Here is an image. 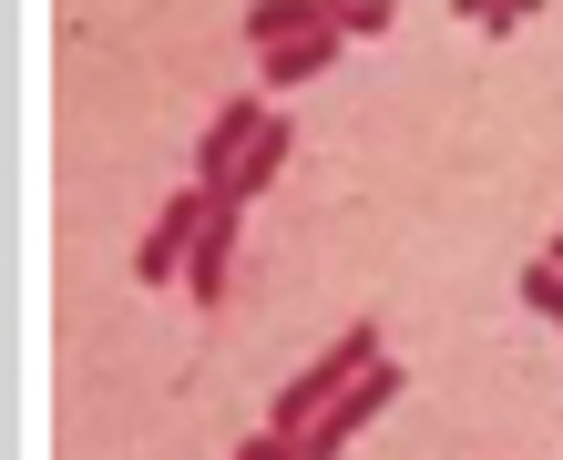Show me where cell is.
Wrapping results in <instances>:
<instances>
[{"instance_id":"5b68a950","label":"cell","mask_w":563,"mask_h":460,"mask_svg":"<svg viewBox=\"0 0 563 460\" xmlns=\"http://www.w3.org/2000/svg\"><path fill=\"white\" fill-rule=\"evenodd\" d=\"M256 123H267V92L216 103V123H206V134H195V154H185V175H195V184H225V175H236V154L256 144Z\"/></svg>"},{"instance_id":"3957f363","label":"cell","mask_w":563,"mask_h":460,"mask_svg":"<svg viewBox=\"0 0 563 460\" xmlns=\"http://www.w3.org/2000/svg\"><path fill=\"white\" fill-rule=\"evenodd\" d=\"M400 389H410V379H400V358H369V369H358V379L339 389V400H328V409L308 419V430H297V450H308V460H349V440L369 430V419H379L389 400H400Z\"/></svg>"},{"instance_id":"8992f818","label":"cell","mask_w":563,"mask_h":460,"mask_svg":"<svg viewBox=\"0 0 563 460\" xmlns=\"http://www.w3.org/2000/svg\"><path fill=\"white\" fill-rule=\"evenodd\" d=\"M339 52H349V31H308V42H277V52H256V92H297V82L339 72Z\"/></svg>"},{"instance_id":"7a4b0ae2","label":"cell","mask_w":563,"mask_h":460,"mask_svg":"<svg viewBox=\"0 0 563 460\" xmlns=\"http://www.w3.org/2000/svg\"><path fill=\"white\" fill-rule=\"evenodd\" d=\"M206 215H216V184H175L154 205V225H144V246H134V287H185V267H195V236H206Z\"/></svg>"},{"instance_id":"52a82bcc","label":"cell","mask_w":563,"mask_h":460,"mask_svg":"<svg viewBox=\"0 0 563 460\" xmlns=\"http://www.w3.org/2000/svg\"><path fill=\"white\" fill-rule=\"evenodd\" d=\"M287 154H297V123H287V113H267V123H256V144L236 154V175H225L216 194H246V205H256V194L287 175Z\"/></svg>"},{"instance_id":"8fae6325","label":"cell","mask_w":563,"mask_h":460,"mask_svg":"<svg viewBox=\"0 0 563 460\" xmlns=\"http://www.w3.org/2000/svg\"><path fill=\"white\" fill-rule=\"evenodd\" d=\"M389 21H400V0H349V21H339V31H349V42H379Z\"/></svg>"},{"instance_id":"5bb4252c","label":"cell","mask_w":563,"mask_h":460,"mask_svg":"<svg viewBox=\"0 0 563 460\" xmlns=\"http://www.w3.org/2000/svg\"><path fill=\"white\" fill-rule=\"evenodd\" d=\"M543 256H553V267H563V236H543Z\"/></svg>"},{"instance_id":"7c38bea8","label":"cell","mask_w":563,"mask_h":460,"mask_svg":"<svg viewBox=\"0 0 563 460\" xmlns=\"http://www.w3.org/2000/svg\"><path fill=\"white\" fill-rule=\"evenodd\" d=\"M225 460H308V450H297L287 430H256V440H236V450H225Z\"/></svg>"},{"instance_id":"6da1fadb","label":"cell","mask_w":563,"mask_h":460,"mask_svg":"<svg viewBox=\"0 0 563 460\" xmlns=\"http://www.w3.org/2000/svg\"><path fill=\"white\" fill-rule=\"evenodd\" d=\"M369 358H389V348H379V317H349V338H339V348H318L308 369H297V379L277 389V400H267V430H287V440H297V430H308V419H318L328 400H339V389H349L358 369H369Z\"/></svg>"},{"instance_id":"4fadbf2b","label":"cell","mask_w":563,"mask_h":460,"mask_svg":"<svg viewBox=\"0 0 563 460\" xmlns=\"http://www.w3.org/2000/svg\"><path fill=\"white\" fill-rule=\"evenodd\" d=\"M318 11H328V21H349V0H318Z\"/></svg>"},{"instance_id":"30bf717a","label":"cell","mask_w":563,"mask_h":460,"mask_svg":"<svg viewBox=\"0 0 563 460\" xmlns=\"http://www.w3.org/2000/svg\"><path fill=\"white\" fill-rule=\"evenodd\" d=\"M522 307L563 327V267H553V256H533V267H522Z\"/></svg>"},{"instance_id":"ba28073f","label":"cell","mask_w":563,"mask_h":460,"mask_svg":"<svg viewBox=\"0 0 563 460\" xmlns=\"http://www.w3.org/2000/svg\"><path fill=\"white\" fill-rule=\"evenodd\" d=\"M308 31H339L318 0H256L246 11V52H277V42H308Z\"/></svg>"},{"instance_id":"9c48e42d","label":"cell","mask_w":563,"mask_h":460,"mask_svg":"<svg viewBox=\"0 0 563 460\" xmlns=\"http://www.w3.org/2000/svg\"><path fill=\"white\" fill-rule=\"evenodd\" d=\"M451 11H461V21H472V31H492V42H512V31H522V21H533V11H543V0H451Z\"/></svg>"},{"instance_id":"277c9868","label":"cell","mask_w":563,"mask_h":460,"mask_svg":"<svg viewBox=\"0 0 563 460\" xmlns=\"http://www.w3.org/2000/svg\"><path fill=\"white\" fill-rule=\"evenodd\" d=\"M236 236H246V194H216L206 236H195V267H185L195 307H225V287H236Z\"/></svg>"}]
</instances>
